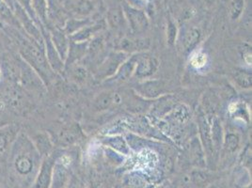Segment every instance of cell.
Returning <instances> with one entry per match:
<instances>
[{"instance_id":"6da1fadb","label":"cell","mask_w":252,"mask_h":188,"mask_svg":"<svg viewBox=\"0 0 252 188\" xmlns=\"http://www.w3.org/2000/svg\"><path fill=\"white\" fill-rule=\"evenodd\" d=\"M11 166L17 177L30 178L38 171L42 157L30 137L19 133L10 152Z\"/></svg>"},{"instance_id":"7a4b0ae2","label":"cell","mask_w":252,"mask_h":188,"mask_svg":"<svg viewBox=\"0 0 252 188\" xmlns=\"http://www.w3.org/2000/svg\"><path fill=\"white\" fill-rule=\"evenodd\" d=\"M127 58V54L118 50L109 53L98 65L95 74L96 78L98 80L112 78L120 69L121 65L126 62Z\"/></svg>"},{"instance_id":"3957f363","label":"cell","mask_w":252,"mask_h":188,"mask_svg":"<svg viewBox=\"0 0 252 188\" xmlns=\"http://www.w3.org/2000/svg\"><path fill=\"white\" fill-rule=\"evenodd\" d=\"M137 95L146 100H154L164 96L168 93V86L160 79H144L135 86Z\"/></svg>"},{"instance_id":"277c9868","label":"cell","mask_w":252,"mask_h":188,"mask_svg":"<svg viewBox=\"0 0 252 188\" xmlns=\"http://www.w3.org/2000/svg\"><path fill=\"white\" fill-rule=\"evenodd\" d=\"M197 123L200 132V140L204 149L206 161L210 163L214 156L216 155L213 143H212V137H211L210 125L207 119V116L203 112L202 109H199V112L197 114Z\"/></svg>"},{"instance_id":"5b68a950","label":"cell","mask_w":252,"mask_h":188,"mask_svg":"<svg viewBox=\"0 0 252 188\" xmlns=\"http://www.w3.org/2000/svg\"><path fill=\"white\" fill-rule=\"evenodd\" d=\"M68 165H70V158L67 156L56 157L50 188H67L70 181Z\"/></svg>"},{"instance_id":"8992f818","label":"cell","mask_w":252,"mask_h":188,"mask_svg":"<svg viewBox=\"0 0 252 188\" xmlns=\"http://www.w3.org/2000/svg\"><path fill=\"white\" fill-rule=\"evenodd\" d=\"M55 160L56 157L53 153L50 156L42 158L32 184V188H50Z\"/></svg>"},{"instance_id":"52a82bcc","label":"cell","mask_w":252,"mask_h":188,"mask_svg":"<svg viewBox=\"0 0 252 188\" xmlns=\"http://www.w3.org/2000/svg\"><path fill=\"white\" fill-rule=\"evenodd\" d=\"M158 68L159 62L156 57L146 52L139 53L133 75L140 79H147L158 72Z\"/></svg>"},{"instance_id":"ba28073f","label":"cell","mask_w":252,"mask_h":188,"mask_svg":"<svg viewBox=\"0 0 252 188\" xmlns=\"http://www.w3.org/2000/svg\"><path fill=\"white\" fill-rule=\"evenodd\" d=\"M123 10L126 21H128L132 31L136 34H139L147 31L149 28V20L145 12L128 5H125Z\"/></svg>"},{"instance_id":"9c48e42d","label":"cell","mask_w":252,"mask_h":188,"mask_svg":"<svg viewBox=\"0 0 252 188\" xmlns=\"http://www.w3.org/2000/svg\"><path fill=\"white\" fill-rule=\"evenodd\" d=\"M42 34L45 57L50 69L56 73H63L65 69L64 62L62 60L58 51L56 50V48L54 47L49 32L46 33V32L42 31Z\"/></svg>"},{"instance_id":"30bf717a","label":"cell","mask_w":252,"mask_h":188,"mask_svg":"<svg viewBox=\"0 0 252 188\" xmlns=\"http://www.w3.org/2000/svg\"><path fill=\"white\" fill-rule=\"evenodd\" d=\"M121 102V97L111 91H104L97 94L93 100V109L95 112H103Z\"/></svg>"},{"instance_id":"8fae6325","label":"cell","mask_w":252,"mask_h":188,"mask_svg":"<svg viewBox=\"0 0 252 188\" xmlns=\"http://www.w3.org/2000/svg\"><path fill=\"white\" fill-rule=\"evenodd\" d=\"M18 134V129L10 125V124L0 128V158L7 157L10 154L12 144Z\"/></svg>"},{"instance_id":"7c38bea8","label":"cell","mask_w":252,"mask_h":188,"mask_svg":"<svg viewBox=\"0 0 252 188\" xmlns=\"http://www.w3.org/2000/svg\"><path fill=\"white\" fill-rule=\"evenodd\" d=\"M88 43L89 42H77L70 41L67 57L64 62V71L84 59L88 50Z\"/></svg>"},{"instance_id":"4fadbf2b","label":"cell","mask_w":252,"mask_h":188,"mask_svg":"<svg viewBox=\"0 0 252 188\" xmlns=\"http://www.w3.org/2000/svg\"><path fill=\"white\" fill-rule=\"evenodd\" d=\"M50 38L53 42L54 47L61 56L63 62H65L67 53L69 49V44H70V39L67 36V34L64 32V31L59 30V29H54L53 31L49 32Z\"/></svg>"},{"instance_id":"5bb4252c","label":"cell","mask_w":252,"mask_h":188,"mask_svg":"<svg viewBox=\"0 0 252 188\" xmlns=\"http://www.w3.org/2000/svg\"><path fill=\"white\" fill-rule=\"evenodd\" d=\"M206 116L210 125L211 137H212L213 147H214L215 153H219L222 148V142L224 138L223 127L221 125L220 119L215 114Z\"/></svg>"},{"instance_id":"9a60e30c","label":"cell","mask_w":252,"mask_h":188,"mask_svg":"<svg viewBox=\"0 0 252 188\" xmlns=\"http://www.w3.org/2000/svg\"><path fill=\"white\" fill-rule=\"evenodd\" d=\"M138 54L139 53L132 54L131 57H128L126 59V62L121 65L120 69L118 70L115 75L112 77V79H114L115 81H119V82H125L126 80H128L131 76H133L137 58H138Z\"/></svg>"},{"instance_id":"2e32d148","label":"cell","mask_w":252,"mask_h":188,"mask_svg":"<svg viewBox=\"0 0 252 188\" xmlns=\"http://www.w3.org/2000/svg\"><path fill=\"white\" fill-rule=\"evenodd\" d=\"M32 143L42 158L48 157L53 153L52 139L48 134L40 132L31 138Z\"/></svg>"},{"instance_id":"e0dca14e","label":"cell","mask_w":252,"mask_h":188,"mask_svg":"<svg viewBox=\"0 0 252 188\" xmlns=\"http://www.w3.org/2000/svg\"><path fill=\"white\" fill-rule=\"evenodd\" d=\"M189 154L194 165L199 167H204L206 166V157L199 136H195L190 140Z\"/></svg>"},{"instance_id":"ac0fdd59","label":"cell","mask_w":252,"mask_h":188,"mask_svg":"<svg viewBox=\"0 0 252 188\" xmlns=\"http://www.w3.org/2000/svg\"><path fill=\"white\" fill-rule=\"evenodd\" d=\"M65 6L75 15L86 17L94 10V4L92 0H68Z\"/></svg>"},{"instance_id":"d6986e66","label":"cell","mask_w":252,"mask_h":188,"mask_svg":"<svg viewBox=\"0 0 252 188\" xmlns=\"http://www.w3.org/2000/svg\"><path fill=\"white\" fill-rule=\"evenodd\" d=\"M104 28V26L100 23H97L95 25H87L83 27L82 29H80L79 31L74 32V34L69 36L70 41L77 42H89L90 40H92L94 38L95 34L98 31H100L102 29Z\"/></svg>"},{"instance_id":"ffe728a7","label":"cell","mask_w":252,"mask_h":188,"mask_svg":"<svg viewBox=\"0 0 252 188\" xmlns=\"http://www.w3.org/2000/svg\"><path fill=\"white\" fill-rule=\"evenodd\" d=\"M105 48V40L102 36H96L88 43V50L85 58H89L91 61H95L99 58V55H102ZM84 58V59H85Z\"/></svg>"},{"instance_id":"44dd1931","label":"cell","mask_w":252,"mask_h":188,"mask_svg":"<svg viewBox=\"0 0 252 188\" xmlns=\"http://www.w3.org/2000/svg\"><path fill=\"white\" fill-rule=\"evenodd\" d=\"M107 21H108V25L113 30L122 29L123 26L125 25V22L126 21L123 8H121V7L112 8L110 11H108Z\"/></svg>"},{"instance_id":"7402d4cb","label":"cell","mask_w":252,"mask_h":188,"mask_svg":"<svg viewBox=\"0 0 252 188\" xmlns=\"http://www.w3.org/2000/svg\"><path fill=\"white\" fill-rule=\"evenodd\" d=\"M201 37V33L199 29L192 28L187 33L184 40V49L186 52H191L199 43Z\"/></svg>"},{"instance_id":"603a6c76","label":"cell","mask_w":252,"mask_h":188,"mask_svg":"<svg viewBox=\"0 0 252 188\" xmlns=\"http://www.w3.org/2000/svg\"><path fill=\"white\" fill-rule=\"evenodd\" d=\"M0 17L4 21L7 22L8 24H10L13 27H16V28L21 27V25L18 21V19L16 18L14 12H13V11H11L9 5L4 0H0Z\"/></svg>"},{"instance_id":"cb8c5ba5","label":"cell","mask_w":252,"mask_h":188,"mask_svg":"<svg viewBox=\"0 0 252 188\" xmlns=\"http://www.w3.org/2000/svg\"><path fill=\"white\" fill-rule=\"evenodd\" d=\"M105 144L113 150H116L124 155L129 153V145L127 144L126 139L123 136H111L106 137L104 140Z\"/></svg>"},{"instance_id":"d4e9b609","label":"cell","mask_w":252,"mask_h":188,"mask_svg":"<svg viewBox=\"0 0 252 188\" xmlns=\"http://www.w3.org/2000/svg\"><path fill=\"white\" fill-rule=\"evenodd\" d=\"M240 146V137L235 133H228L224 135L222 148L226 153L233 154Z\"/></svg>"},{"instance_id":"484cf974","label":"cell","mask_w":252,"mask_h":188,"mask_svg":"<svg viewBox=\"0 0 252 188\" xmlns=\"http://www.w3.org/2000/svg\"><path fill=\"white\" fill-rule=\"evenodd\" d=\"M168 117L178 124H186L189 120V108L184 105H175Z\"/></svg>"},{"instance_id":"4316f807","label":"cell","mask_w":252,"mask_h":188,"mask_svg":"<svg viewBox=\"0 0 252 188\" xmlns=\"http://www.w3.org/2000/svg\"><path fill=\"white\" fill-rule=\"evenodd\" d=\"M80 135V130L76 126L65 128L61 133V142L63 145H71L74 143Z\"/></svg>"},{"instance_id":"83f0119b","label":"cell","mask_w":252,"mask_h":188,"mask_svg":"<svg viewBox=\"0 0 252 188\" xmlns=\"http://www.w3.org/2000/svg\"><path fill=\"white\" fill-rule=\"evenodd\" d=\"M69 68H71L70 76H71V79L74 82H75L76 84H83L87 81L88 76H89V72H88V70L85 68L84 66L74 64V65L69 67Z\"/></svg>"},{"instance_id":"f1b7e54d","label":"cell","mask_w":252,"mask_h":188,"mask_svg":"<svg viewBox=\"0 0 252 188\" xmlns=\"http://www.w3.org/2000/svg\"><path fill=\"white\" fill-rule=\"evenodd\" d=\"M233 78L236 84L243 89L252 88V72L243 69L236 70L233 74Z\"/></svg>"},{"instance_id":"f546056e","label":"cell","mask_w":252,"mask_h":188,"mask_svg":"<svg viewBox=\"0 0 252 188\" xmlns=\"http://www.w3.org/2000/svg\"><path fill=\"white\" fill-rule=\"evenodd\" d=\"M32 9L41 21L44 22L47 17L48 4L46 0H32Z\"/></svg>"},{"instance_id":"4dcf8cb0","label":"cell","mask_w":252,"mask_h":188,"mask_svg":"<svg viewBox=\"0 0 252 188\" xmlns=\"http://www.w3.org/2000/svg\"><path fill=\"white\" fill-rule=\"evenodd\" d=\"M89 25V20H82V19H70L67 20L64 25V32L67 35H72L74 32L79 31L85 26Z\"/></svg>"},{"instance_id":"1f68e13d","label":"cell","mask_w":252,"mask_h":188,"mask_svg":"<svg viewBox=\"0 0 252 188\" xmlns=\"http://www.w3.org/2000/svg\"><path fill=\"white\" fill-rule=\"evenodd\" d=\"M244 8L245 0H231L229 10L231 21H236L241 17Z\"/></svg>"},{"instance_id":"d6a6232c","label":"cell","mask_w":252,"mask_h":188,"mask_svg":"<svg viewBox=\"0 0 252 188\" xmlns=\"http://www.w3.org/2000/svg\"><path fill=\"white\" fill-rule=\"evenodd\" d=\"M177 34H178V30L175 22L172 19H168V28H167V42L168 45L170 46L174 45V43L176 42Z\"/></svg>"},{"instance_id":"836d02e7","label":"cell","mask_w":252,"mask_h":188,"mask_svg":"<svg viewBox=\"0 0 252 188\" xmlns=\"http://www.w3.org/2000/svg\"><path fill=\"white\" fill-rule=\"evenodd\" d=\"M206 55L203 53H198L193 59H192V65L196 68H201L206 64Z\"/></svg>"},{"instance_id":"e575fe53","label":"cell","mask_w":252,"mask_h":188,"mask_svg":"<svg viewBox=\"0 0 252 188\" xmlns=\"http://www.w3.org/2000/svg\"><path fill=\"white\" fill-rule=\"evenodd\" d=\"M17 3L21 6L22 8H24L27 12L31 15L32 18V13L34 14V11L32 9V0H17Z\"/></svg>"},{"instance_id":"d590c367","label":"cell","mask_w":252,"mask_h":188,"mask_svg":"<svg viewBox=\"0 0 252 188\" xmlns=\"http://www.w3.org/2000/svg\"><path fill=\"white\" fill-rule=\"evenodd\" d=\"M66 188H85L83 184L76 178H73L69 181V184Z\"/></svg>"},{"instance_id":"8d00e7d4","label":"cell","mask_w":252,"mask_h":188,"mask_svg":"<svg viewBox=\"0 0 252 188\" xmlns=\"http://www.w3.org/2000/svg\"><path fill=\"white\" fill-rule=\"evenodd\" d=\"M8 125H9V122L6 121V120H4V119H2V118L0 117V128H2V127H4V126Z\"/></svg>"},{"instance_id":"74e56055","label":"cell","mask_w":252,"mask_h":188,"mask_svg":"<svg viewBox=\"0 0 252 188\" xmlns=\"http://www.w3.org/2000/svg\"><path fill=\"white\" fill-rule=\"evenodd\" d=\"M2 76H3V72H2V69H1V67H0V79L2 78Z\"/></svg>"},{"instance_id":"f35d334b","label":"cell","mask_w":252,"mask_h":188,"mask_svg":"<svg viewBox=\"0 0 252 188\" xmlns=\"http://www.w3.org/2000/svg\"><path fill=\"white\" fill-rule=\"evenodd\" d=\"M0 188H1V187H0Z\"/></svg>"}]
</instances>
